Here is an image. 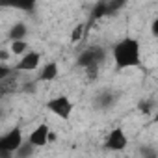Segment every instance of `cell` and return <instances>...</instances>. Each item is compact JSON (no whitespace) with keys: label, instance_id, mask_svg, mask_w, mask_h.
Returning a JSON list of instances; mask_svg holds the SVG:
<instances>
[{"label":"cell","instance_id":"6da1fadb","mask_svg":"<svg viewBox=\"0 0 158 158\" xmlns=\"http://www.w3.org/2000/svg\"><path fill=\"white\" fill-rule=\"evenodd\" d=\"M112 58L117 69H132L141 63V47L134 37L119 39L112 48Z\"/></svg>","mask_w":158,"mask_h":158},{"label":"cell","instance_id":"7a4b0ae2","mask_svg":"<svg viewBox=\"0 0 158 158\" xmlns=\"http://www.w3.org/2000/svg\"><path fill=\"white\" fill-rule=\"evenodd\" d=\"M106 54H108V52H106L104 47H101V45H89V47H86L80 54H78L76 65L80 67V69H84L88 74H91V76L95 78L99 67H101L102 61L106 60Z\"/></svg>","mask_w":158,"mask_h":158},{"label":"cell","instance_id":"3957f363","mask_svg":"<svg viewBox=\"0 0 158 158\" xmlns=\"http://www.w3.org/2000/svg\"><path fill=\"white\" fill-rule=\"evenodd\" d=\"M23 132L19 127L11 128L8 134H4L2 138H0V154H2V158H15L17 151L23 147Z\"/></svg>","mask_w":158,"mask_h":158},{"label":"cell","instance_id":"277c9868","mask_svg":"<svg viewBox=\"0 0 158 158\" xmlns=\"http://www.w3.org/2000/svg\"><path fill=\"white\" fill-rule=\"evenodd\" d=\"M47 108H48V112H52L56 117H60V119H69L71 117V114H73V110H74V106H73V101L67 97V95H58V97H52L48 102H47Z\"/></svg>","mask_w":158,"mask_h":158},{"label":"cell","instance_id":"5b68a950","mask_svg":"<svg viewBox=\"0 0 158 158\" xmlns=\"http://www.w3.org/2000/svg\"><path fill=\"white\" fill-rule=\"evenodd\" d=\"M127 145H128V138H127V134H125V130L121 127H115L114 130H110L106 139H104V149L106 151L119 152V151H125Z\"/></svg>","mask_w":158,"mask_h":158},{"label":"cell","instance_id":"8992f818","mask_svg":"<svg viewBox=\"0 0 158 158\" xmlns=\"http://www.w3.org/2000/svg\"><path fill=\"white\" fill-rule=\"evenodd\" d=\"M41 65V54L37 50H30L28 54H24L13 67V71H19V73H32L35 71L37 67Z\"/></svg>","mask_w":158,"mask_h":158},{"label":"cell","instance_id":"52a82bcc","mask_svg":"<svg viewBox=\"0 0 158 158\" xmlns=\"http://www.w3.org/2000/svg\"><path fill=\"white\" fill-rule=\"evenodd\" d=\"M50 139H52V132H50L48 125L41 123V125H37V127L30 132L28 143H30L32 147H45V145H48Z\"/></svg>","mask_w":158,"mask_h":158},{"label":"cell","instance_id":"ba28073f","mask_svg":"<svg viewBox=\"0 0 158 158\" xmlns=\"http://www.w3.org/2000/svg\"><path fill=\"white\" fill-rule=\"evenodd\" d=\"M115 99H117L115 91H112V89H102V91L95 97V108H99V110H108V108H112V106L115 104Z\"/></svg>","mask_w":158,"mask_h":158},{"label":"cell","instance_id":"9c48e42d","mask_svg":"<svg viewBox=\"0 0 158 158\" xmlns=\"http://www.w3.org/2000/svg\"><path fill=\"white\" fill-rule=\"evenodd\" d=\"M60 74V67H58V63L56 61H48V63H45V67L39 71V82H52V80H56V76Z\"/></svg>","mask_w":158,"mask_h":158},{"label":"cell","instance_id":"30bf717a","mask_svg":"<svg viewBox=\"0 0 158 158\" xmlns=\"http://www.w3.org/2000/svg\"><path fill=\"white\" fill-rule=\"evenodd\" d=\"M26 34H28L26 24H24V23H15V24L11 26V30H10V39H11V41H24Z\"/></svg>","mask_w":158,"mask_h":158},{"label":"cell","instance_id":"8fae6325","mask_svg":"<svg viewBox=\"0 0 158 158\" xmlns=\"http://www.w3.org/2000/svg\"><path fill=\"white\" fill-rule=\"evenodd\" d=\"M10 52L11 54H15V56H24V54H28L30 50H28V43L26 41H11V45H10Z\"/></svg>","mask_w":158,"mask_h":158},{"label":"cell","instance_id":"7c38bea8","mask_svg":"<svg viewBox=\"0 0 158 158\" xmlns=\"http://www.w3.org/2000/svg\"><path fill=\"white\" fill-rule=\"evenodd\" d=\"M34 152V147L30 145V143H26V145H23L19 151H17V154H15V158H26V156H30Z\"/></svg>","mask_w":158,"mask_h":158},{"label":"cell","instance_id":"4fadbf2b","mask_svg":"<svg viewBox=\"0 0 158 158\" xmlns=\"http://www.w3.org/2000/svg\"><path fill=\"white\" fill-rule=\"evenodd\" d=\"M82 34H84V24H80V26H76V28H74V32H73L71 39H73V41H80Z\"/></svg>","mask_w":158,"mask_h":158},{"label":"cell","instance_id":"5bb4252c","mask_svg":"<svg viewBox=\"0 0 158 158\" xmlns=\"http://www.w3.org/2000/svg\"><path fill=\"white\" fill-rule=\"evenodd\" d=\"M151 34L158 39V11H156V15H154L152 23H151Z\"/></svg>","mask_w":158,"mask_h":158},{"label":"cell","instance_id":"9a60e30c","mask_svg":"<svg viewBox=\"0 0 158 158\" xmlns=\"http://www.w3.org/2000/svg\"><path fill=\"white\" fill-rule=\"evenodd\" d=\"M154 121H158V110H156V115H154Z\"/></svg>","mask_w":158,"mask_h":158}]
</instances>
